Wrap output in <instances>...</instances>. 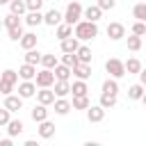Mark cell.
<instances>
[{
    "label": "cell",
    "instance_id": "6da1fadb",
    "mask_svg": "<svg viewBox=\"0 0 146 146\" xmlns=\"http://www.w3.org/2000/svg\"><path fill=\"white\" fill-rule=\"evenodd\" d=\"M73 34L80 39V41H91V39H96L98 36V25L94 23V21H78L75 25H73Z\"/></svg>",
    "mask_w": 146,
    "mask_h": 146
},
{
    "label": "cell",
    "instance_id": "ab89813d",
    "mask_svg": "<svg viewBox=\"0 0 146 146\" xmlns=\"http://www.w3.org/2000/svg\"><path fill=\"white\" fill-rule=\"evenodd\" d=\"M7 34H9L11 41H21V36H23L25 32H23V25H21V27H11V30H7Z\"/></svg>",
    "mask_w": 146,
    "mask_h": 146
},
{
    "label": "cell",
    "instance_id": "603a6c76",
    "mask_svg": "<svg viewBox=\"0 0 146 146\" xmlns=\"http://www.w3.org/2000/svg\"><path fill=\"white\" fill-rule=\"evenodd\" d=\"M141 68H144V64H141L137 57H130V59L125 62V73H128V75H139Z\"/></svg>",
    "mask_w": 146,
    "mask_h": 146
},
{
    "label": "cell",
    "instance_id": "83f0119b",
    "mask_svg": "<svg viewBox=\"0 0 146 146\" xmlns=\"http://www.w3.org/2000/svg\"><path fill=\"white\" fill-rule=\"evenodd\" d=\"M100 94H112V96H116L119 94V82H116V78H107L105 82H103V91Z\"/></svg>",
    "mask_w": 146,
    "mask_h": 146
},
{
    "label": "cell",
    "instance_id": "7dc6e473",
    "mask_svg": "<svg viewBox=\"0 0 146 146\" xmlns=\"http://www.w3.org/2000/svg\"><path fill=\"white\" fill-rule=\"evenodd\" d=\"M9 2H11V0H0V5H9Z\"/></svg>",
    "mask_w": 146,
    "mask_h": 146
},
{
    "label": "cell",
    "instance_id": "5b68a950",
    "mask_svg": "<svg viewBox=\"0 0 146 146\" xmlns=\"http://www.w3.org/2000/svg\"><path fill=\"white\" fill-rule=\"evenodd\" d=\"M87 119H89V123H100L105 119V107L100 103L98 105H89L87 107Z\"/></svg>",
    "mask_w": 146,
    "mask_h": 146
},
{
    "label": "cell",
    "instance_id": "7c38bea8",
    "mask_svg": "<svg viewBox=\"0 0 146 146\" xmlns=\"http://www.w3.org/2000/svg\"><path fill=\"white\" fill-rule=\"evenodd\" d=\"M73 75L80 78V80H89L91 78V64H84V62H78L73 66Z\"/></svg>",
    "mask_w": 146,
    "mask_h": 146
},
{
    "label": "cell",
    "instance_id": "8fae6325",
    "mask_svg": "<svg viewBox=\"0 0 146 146\" xmlns=\"http://www.w3.org/2000/svg\"><path fill=\"white\" fill-rule=\"evenodd\" d=\"M30 116H32V121H34V123L46 121V119H48V105H43V103L34 105V107H32V112H30Z\"/></svg>",
    "mask_w": 146,
    "mask_h": 146
},
{
    "label": "cell",
    "instance_id": "ee69618b",
    "mask_svg": "<svg viewBox=\"0 0 146 146\" xmlns=\"http://www.w3.org/2000/svg\"><path fill=\"white\" fill-rule=\"evenodd\" d=\"M139 82L146 87V68H141V71H139Z\"/></svg>",
    "mask_w": 146,
    "mask_h": 146
},
{
    "label": "cell",
    "instance_id": "74e56055",
    "mask_svg": "<svg viewBox=\"0 0 146 146\" xmlns=\"http://www.w3.org/2000/svg\"><path fill=\"white\" fill-rule=\"evenodd\" d=\"M59 62H62V64H66V66H71V68H73V66H75V64H78V55H75V52H64V55H62V59H59Z\"/></svg>",
    "mask_w": 146,
    "mask_h": 146
},
{
    "label": "cell",
    "instance_id": "4fadbf2b",
    "mask_svg": "<svg viewBox=\"0 0 146 146\" xmlns=\"http://www.w3.org/2000/svg\"><path fill=\"white\" fill-rule=\"evenodd\" d=\"M55 36L59 39V41H64V39H68V36H73V25H68L66 21H62L57 27H55Z\"/></svg>",
    "mask_w": 146,
    "mask_h": 146
},
{
    "label": "cell",
    "instance_id": "cb8c5ba5",
    "mask_svg": "<svg viewBox=\"0 0 146 146\" xmlns=\"http://www.w3.org/2000/svg\"><path fill=\"white\" fill-rule=\"evenodd\" d=\"M41 23H43V14H41V11H27V14H25V25L36 27V25H41Z\"/></svg>",
    "mask_w": 146,
    "mask_h": 146
},
{
    "label": "cell",
    "instance_id": "c3c4849f",
    "mask_svg": "<svg viewBox=\"0 0 146 146\" xmlns=\"http://www.w3.org/2000/svg\"><path fill=\"white\" fill-rule=\"evenodd\" d=\"M2 27H5V23H2V18H0V30H2Z\"/></svg>",
    "mask_w": 146,
    "mask_h": 146
},
{
    "label": "cell",
    "instance_id": "484cf974",
    "mask_svg": "<svg viewBox=\"0 0 146 146\" xmlns=\"http://www.w3.org/2000/svg\"><path fill=\"white\" fill-rule=\"evenodd\" d=\"M144 91H146V87H144L141 82H137V84H132V87H128V98H130V100H141V96H144Z\"/></svg>",
    "mask_w": 146,
    "mask_h": 146
},
{
    "label": "cell",
    "instance_id": "f6af8a7d",
    "mask_svg": "<svg viewBox=\"0 0 146 146\" xmlns=\"http://www.w3.org/2000/svg\"><path fill=\"white\" fill-rule=\"evenodd\" d=\"M0 146H11V137H7V139H2V141H0Z\"/></svg>",
    "mask_w": 146,
    "mask_h": 146
},
{
    "label": "cell",
    "instance_id": "8d00e7d4",
    "mask_svg": "<svg viewBox=\"0 0 146 146\" xmlns=\"http://www.w3.org/2000/svg\"><path fill=\"white\" fill-rule=\"evenodd\" d=\"M141 48V36H137V34H132V36H128V50H132V52H137Z\"/></svg>",
    "mask_w": 146,
    "mask_h": 146
},
{
    "label": "cell",
    "instance_id": "7a4b0ae2",
    "mask_svg": "<svg viewBox=\"0 0 146 146\" xmlns=\"http://www.w3.org/2000/svg\"><path fill=\"white\" fill-rule=\"evenodd\" d=\"M82 16H84V7H82L78 0H73V2L66 5V9H64V21H66L68 25H75L78 21H82Z\"/></svg>",
    "mask_w": 146,
    "mask_h": 146
},
{
    "label": "cell",
    "instance_id": "bcb514c9",
    "mask_svg": "<svg viewBox=\"0 0 146 146\" xmlns=\"http://www.w3.org/2000/svg\"><path fill=\"white\" fill-rule=\"evenodd\" d=\"M141 103H144V105H146V91H144V96H141Z\"/></svg>",
    "mask_w": 146,
    "mask_h": 146
},
{
    "label": "cell",
    "instance_id": "8992f818",
    "mask_svg": "<svg viewBox=\"0 0 146 146\" xmlns=\"http://www.w3.org/2000/svg\"><path fill=\"white\" fill-rule=\"evenodd\" d=\"M18 96H21V98H32V96H36V82H34V80H23V82L18 84Z\"/></svg>",
    "mask_w": 146,
    "mask_h": 146
},
{
    "label": "cell",
    "instance_id": "f1b7e54d",
    "mask_svg": "<svg viewBox=\"0 0 146 146\" xmlns=\"http://www.w3.org/2000/svg\"><path fill=\"white\" fill-rule=\"evenodd\" d=\"M9 11H11V14H18V16L27 14V5H25V0H11V2H9Z\"/></svg>",
    "mask_w": 146,
    "mask_h": 146
},
{
    "label": "cell",
    "instance_id": "1f68e13d",
    "mask_svg": "<svg viewBox=\"0 0 146 146\" xmlns=\"http://www.w3.org/2000/svg\"><path fill=\"white\" fill-rule=\"evenodd\" d=\"M0 80H2V82H11V84H16V82H18V71H14V68H5V71L0 73Z\"/></svg>",
    "mask_w": 146,
    "mask_h": 146
},
{
    "label": "cell",
    "instance_id": "d6986e66",
    "mask_svg": "<svg viewBox=\"0 0 146 146\" xmlns=\"http://www.w3.org/2000/svg\"><path fill=\"white\" fill-rule=\"evenodd\" d=\"M52 135H55V123L48 121V119L41 121V123H39V137H41V139H50Z\"/></svg>",
    "mask_w": 146,
    "mask_h": 146
},
{
    "label": "cell",
    "instance_id": "9a60e30c",
    "mask_svg": "<svg viewBox=\"0 0 146 146\" xmlns=\"http://www.w3.org/2000/svg\"><path fill=\"white\" fill-rule=\"evenodd\" d=\"M59 46H62V52H75V50L80 48V39L73 34V36H68V39L59 41Z\"/></svg>",
    "mask_w": 146,
    "mask_h": 146
},
{
    "label": "cell",
    "instance_id": "60d3db41",
    "mask_svg": "<svg viewBox=\"0 0 146 146\" xmlns=\"http://www.w3.org/2000/svg\"><path fill=\"white\" fill-rule=\"evenodd\" d=\"M25 5H27V11H41L43 0H25Z\"/></svg>",
    "mask_w": 146,
    "mask_h": 146
},
{
    "label": "cell",
    "instance_id": "5bb4252c",
    "mask_svg": "<svg viewBox=\"0 0 146 146\" xmlns=\"http://www.w3.org/2000/svg\"><path fill=\"white\" fill-rule=\"evenodd\" d=\"M100 16H103V9H100L98 5H89V7H84V16H82V18L98 23V21H100Z\"/></svg>",
    "mask_w": 146,
    "mask_h": 146
},
{
    "label": "cell",
    "instance_id": "7bdbcfd3",
    "mask_svg": "<svg viewBox=\"0 0 146 146\" xmlns=\"http://www.w3.org/2000/svg\"><path fill=\"white\" fill-rule=\"evenodd\" d=\"M96 5H98L103 11H110V9H114V7H116V0H98Z\"/></svg>",
    "mask_w": 146,
    "mask_h": 146
},
{
    "label": "cell",
    "instance_id": "e575fe53",
    "mask_svg": "<svg viewBox=\"0 0 146 146\" xmlns=\"http://www.w3.org/2000/svg\"><path fill=\"white\" fill-rule=\"evenodd\" d=\"M132 16H135L137 21H144V23H146V2H137V5L132 7Z\"/></svg>",
    "mask_w": 146,
    "mask_h": 146
},
{
    "label": "cell",
    "instance_id": "d590c367",
    "mask_svg": "<svg viewBox=\"0 0 146 146\" xmlns=\"http://www.w3.org/2000/svg\"><path fill=\"white\" fill-rule=\"evenodd\" d=\"M105 110H110V107H114L116 105V96H112V94H100V100H98Z\"/></svg>",
    "mask_w": 146,
    "mask_h": 146
},
{
    "label": "cell",
    "instance_id": "4316f807",
    "mask_svg": "<svg viewBox=\"0 0 146 146\" xmlns=\"http://www.w3.org/2000/svg\"><path fill=\"white\" fill-rule=\"evenodd\" d=\"M23 121L21 119H11L9 123H7V132H9V137H18L21 132H23Z\"/></svg>",
    "mask_w": 146,
    "mask_h": 146
},
{
    "label": "cell",
    "instance_id": "d6a6232c",
    "mask_svg": "<svg viewBox=\"0 0 146 146\" xmlns=\"http://www.w3.org/2000/svg\"><path fill=\"white\" fill-rule=\"evenodd\" d=\"M71 105H73V110H87L91 103H89V96H73Z\"/></svg>",
    "mask_w": 146,
    "mask_h": 146
},
{
    "label": "cell",
    "instance_id": "f35d334b",
    "mask_svg": "<svg viewBox=\"0 0 146 146\" xmlns=\"http://www.w3.org/2000/svg\"><path fill=\"white\" fill-rule=\"evenodd\" d=\"M130 32L137 34V36H144V34H146V23H144V21H135L132 27H130Z\"/></svg>",
    "mask_w": 146,
    "mask_h": 146
},
{
    "label": "cell",
    "instance_id": "2e32d148",
    "mask_svg": "<svg viewBox=\"0 0 146 146\" xmlns=\"http://www.w3.org/2000/svg\"><path fill=\"white\" fill-rule=\"evenodd\" d=\"M18 78H21V80H34V78H36V66L25 62V64L18 68Z\"/></svg>",
    "mask_w": 146,
    "mask_h": 146
},
{
    "label": "cell",
    "instance_id": "ba28073f",
    "mask_svg": "<svg viewBox=\"0 0 146 146\" xmlns=\"http://www.w3.org/2000/svg\"><path fill=\"white\" fill-rule=\"evenodd\" d=\"M55 91H52V87H41L39 91H36V100L39 103H43V105H52L55 103Z\"/></svg>",
    "mask_w": 146,
    "mask_h": 146
},
{
    "label": "cell",
    "instance_id": "836d02e7",
    "mask_svg": "<svg viewBox=\"0 0 146 146\" xmlns=\"http://www.w3.org/2000/svg\"><path fill=\"white\" fill-rule=\"evenodd\" d=\"M57 64H59V59H57L52 52H46V55L41 57V66H43V68H55Z\"/></svg>",
    "mask_w": 146,
    "mask_h": 146
},
{
    "label": "cell",
    "instance_id": "4dcf8cb0",
    "mask_svg": "<svg viewBox=\"0 0 146 146\" xmlns=\"http://www.w3.org/2000/svg\"><path fill=\"white\" fill-rule=\"evenodd\" d=\"M41 57H43V55H41L36 48L25 50V62H27V64H34V66H36V64H41Z\"/></svg>",
    "mask_w": 146,
    "mask_h": 146
},
{
    "label": "cell",
    "instance_id": "f546056e",
    "mask_svg": "<svg viewBox=\"0 0 146 146\" xmlns=\"http://www.w3.org/2000/svg\"><path fill=\"white\" fill-rule=\"evenodd\" d=\"M75 55H78V62L91 64V48H89V46H80V48L75 50Z\"/></svg>",
    "mask_w": 146,
    "mask_h": 146
},
{
    "label": "cell",
    "instance_id": "ffe728a7",
    "mask_svg": "<svg viewBox=\"0 0 146 146\" xmlns=\"http://www.w3.org/2000/svg\"><path fill=\"white\" fill-rule=\"evenodd\" d=\"M52 71H55V78H57V80H71V75H73V68L66 66V64H62V62H59Z\"/></svg>",
    "mask_w": 146,
    "mask_h": 146
},
{
    "label": "cell",
    "instance_id": "9c48e42d",
    "mask_svg": "<svg viewBox=\"0 0 146 146\" xmlns=\"http://www.w3.org/2000/svg\"><path fill=\"white\" fill-rule=\"evenodd\" d=\"M52 107H55V114H59V116H66V114L73 110V105H71V100H66V96H62V98H55Z\"/></svg>",
    "mask_w": 146,
    "mask_h": 146
},
{
    "label": "cell",
    "instance_id": "d4e9b609",
    "mask_svg": "<svg viewBox=\"0 0 146 146\" xmlns=\"http://www.w3.org/2000/svg\"><path fill=\"white\" fill-rule=\"evenodd\" d=\"M2 23H5V27L7 30H11V27H21L23 25V21H21V16L18 14H7V16H2Z\"/></svg>",
    "mask_w": 146,
    "mask_h": 146
},
{
    "label": "cell",
    "instance_id": "e0dca14e",
    "mask_svg": "<svg viewBox=\"0 0 146 146\" xmlns=\"http://www.w3.org/2000/svg\"><path fill=\"white\" fill-rule=\"evenodd\" d=\"M52 87H55L52 91H55V96H57V98H62V96H68V94H71V82H68V80H55V84H52Z\"/></svg>",
    "mask_w": 146,
    "mask_h": 146
},
{
    "label": "cell",
    "instance_id": "b9f144b4",
    "mask_svg": "<svg viewBox=\"0 0 146 146\" xmlns=\"http://www.w3.org/2000/svg\"><path fill=\"white\" fill-rule=\"evenodd\" d=\"M9 121H11V112L2 105V107H0V125H7Z\"/></svg>",
    "mask_w": 146,
    "mask_h": 146
},
{
    "label": "cell",
    "instance_id": "277c9868",
    "mask_svg": "<svg viewBox=\"0 0 146 146\" xmlns=\"http://www.w3.org/2000/svg\"><path fill=\"white\" fill-rule=\"evenodd\" d=\"M55 71L52 68H43V71H36V78H34V82H36V87L41 89V87H52L55 84Z\"/></svg>",
    "mask_w": 146,
    "mask_h": 146
},
{
    "label": "cell",
    "instance_id": "3957f363",
    "mask_svg": "<svg viewBox=\"0 0 146 146\" xmlns=\"http://www.w3.org/2000/svg\"><path fill=\"white\" fill-rule=\"evenodd\" d=\"M105 71L110 73V78H123L125 75V62H121V59H116V57H110L107 62H105Z\"/></svg>",
    "mask_w": 146,
    "mask_h": 146
},
{
    "label": "cell",
    "instance_id": "7402d4cb",
    "mask_svg": "<svg viewBox=\"0 0 146 146\" xmlns=\"http://www.w3.org/2000/svg\"><path fill=\"white\" fill-rule=\"evenodd\" d=\"M21 48L23 50H30V48H36V34L34 32H25L23 36H21Z\"/></svg>",
    "mask_w": 146,
    "mask_h": 146
},
{
    "label": "cell",
    "instance_id": "52a82bcc",
    "mask_svg": "<svg viewBox=\"0 0 146 146\" xmlns=\"http://www.w3.org/2000/svg\"><path fill=\"white\" fill-rule=\"evenodd\" d=\"M105 32H107V36H110L112 41H121V39L125 36V27H123V23H110Z\"/></svg>",
    "mask_w": 146,
    "mask_h": 146
},
{
    "label": "cell",
    "instance_id": "ac0fdd59",
    "mask_svg": "<svg viewBox=\"0 0 146 146\" xmlns=\"http://www.w3.org/2000/svg\"><path fill=\"white\" fill-rule=\"evenodd\" d=\"M23 100L25 98H21V96H5V107L9 110V112H18L21 107H23Z\"/></svg>",
    "mask_w": 146,
    "mask_h": 146
},
{
    "label": "cell",
    "instance_id": "30bf717a",
    "mask_svg": "<svg viewBox=\"0 0 146 146\" xmlns=\"http://www.w3.org/2000/svg\"><path fill=\"white\" fill-rule=\"evenodd\" d=\"M62 21H64V14H62V11H57V9H48V11L43 14V23H46V25L57 27Z\"/></svg>",
    "mask_w": 146,
    "mask_h": 146
},
{
    "label": "cell",
    "instance_id": "44dd1931",
    "mask_svg": "<svg viewBox=\"0 0 146 146\" xmlns=\"http://www.w3.org/2000/svg\"><path fill=\"white\" fill-rule=\"evenodd\" d=\"M71 94L73 96H87L89 94V87H87V80H73V84H71Z\"/></svg>",
    "mask_w": 146,
    "mask_h": 146
}]
</instances>
